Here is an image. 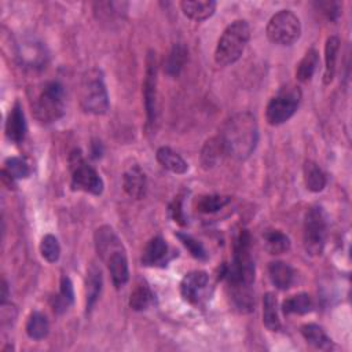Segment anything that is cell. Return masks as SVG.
Segmentation results:
<instances>
[{
  "instance_id": "cell-41",
  "label": "cell",
  "mask_w": 352,
  "mask_h": 352,
  "mask_svg": "<svg viewBox=\"0 0 352 352\" xmlns=\"http://www.w3.org/2000/svg\"><path fill=\"white\" fill-rule=\"evenodd\" d=\"M8 297V286L6 279L1 280V302H6V298Z\"/></svg>"
},
{
  "instance_id": "cell-23",
  "label": "cell",
  "mask_w": 352,
  "mask_h": 352,
  "mask_svg": "<svg viewBox=\"0 0 352 352\" xmlns=\"http://www.w3.org/2000/svg\"><path fill=\"white\" fill-rule=\"evenodd\" d=\"M126 3L120 1H99L94 4V11L98 19L103 22H114L121 19L126 12Z\"/></svg>"
},
{
  "instance_id": "cell-10",
  "label": "cell",
  "mask_w": 352,
  "mask_h": 352,
  "mask_svg": "<svg viewBox=\"0 0 352 352\" xmlns=\"http://www.w3.org/2000/svg\"><path fill=\"white\" fill-rule=\"evenodd\" d=\"M143 96L147 114V125L153 126L157 121V60L154 51H148L146 58Z\"/></svg>"
},
{
  "instance_id": "cell-20",
  "label": "cell",
  "mask_w": 352,
  "mask_h": 352,
  "mask_svg": "<svg viewBox=\"0 0 352 352\" xmlns=\"http://www.w3.org/2000/svg\"><path fill=\"white\" fill-rule=\"evenodd\" d=\"M224 155H227V153L220 136L210 138L205 142L201 150V164L204 169H210L216 166L223 160Z\"/></svg>"
},
{
  "instance_id": "cell-12",
  "label": "cell",
  "mask_w": 352,
  "mask_h": 352,
  "mask_svg": "<svg viewBox=\"0 0 352 352\" xmlns=\"http://www.w3.org/2000/svg\"><path fill=\"white\" fill-rule=\"evenodd\" d=\"M95 248L99 257L106 263V260L116 252L124 250V246L110 226H102L95 231Z\"/></svg>"
},
{
  "instance_id": "cell-5",
  "label": "cell",
  "mask_w": 352,
  "mask_h": 352,
  "mask_svg": "<svg viewBox=\"0 0 352 352\" xmlns=\"http://www.w3.org/2000/svg\"><path fill=\"white\" fill-rule=\"evenodd\" d=\"M80 104L91 114H104L109 110V95L100 70L92 69L82 77L80 87Z\"/></svg>"
},
{
  "instance_id": "cell-4",
  "label": "cell",
  "mask_w": 352,
  "mask_h": 352,
  "mask_svg": "<svg viewBox=\"0 0 352 352\" xmlns=\"http://www.w3.org/2000/svg\"><path fill=\"white\" fill-rule=\"evenodd\" d=\"M32 107L34 118L38 122L51 124L58 121L65 113V91L62 84L58 81L47 82Z\"/></svg>"
},
{
  "instance_id": "cell-6",
  "label": "cell",
  "mask_w": 352,
  "mask_h": 352,
  "mask_svg": "<svg viewBox=\"0 0 352 352\" xmlns=\"http://www.w3.org/2000/svg\"><path fill=\"white\" fill-rule=\"evenodd\" d=\"M327 238V216L320 205H314L308 209L304 217L302 242L307 253L319 256L323 253Z\"/></svg>"
},
{
  "instance_id": "cell-8",
  "label": "cell",
  "mask_w": 352,
  "mask_h": 352,
  "mask_svg": "<svg viewBox=\"0 0 352 352\" xmlns=\"http://www.w3.org/2000/svg\"><path fill=\"white\" fill-rule=\"evenodd\" d=\"M265 33L274 44L292 45L301 34V22L293 11L280 10L270 18Z\"/></svg>"
},
{
  "instance_id": "cell-26",
  "label": "cell",
  "mask_w": 352,
  "mask_h": 352,
  "mask_svg": "<svg viewBox=\"0 0 352 352\" xmlns=\"http://www.w3.org/2000/svg\"><path fill=\"white\" fill-rule=\"evenodd\" d=\"M340 48V38L337 36H330L326 40L324 45V73H323V82L327 85L333 81L336 73V60Z\"/></svg>"
},
{
  "instance_id": "cell-2",
  "label": "cell",
  "mask_w": 352,
  "mask_h": 352,
  "mask_svg": "<svg viewBox=\"0 0 352 352\" xmlns=\"http://www.w3.org/2000/svg\"><path fill=\"white\" fill-rule=\"evenodd\" d=\"M228 289L252 287L254 282V263L250 253V234L242 230L234 243V254L230 267H226L224 275Z\"/></svg>"
},
{
  "instance_id": "cell-33",
  "label": "cell",
  "mask_w": 352,
  "mask_h": 352,
  "mask_svg": "<svg viewBox=\"0 0 352 352\" xmlns=\"http://www.w3.org/2000/svg\"><path fill=\"white\" fill-rule=\"evenodd\" d=\"M74 301V290H73V283L69 279V276L63 275L60 278V290L59 294L54 297L52 300V307L54 311L60 314L63 311H66V308L69 305H72Z\"/></svg>"
},
{
  "instance_id": "cell-18",
  "label": "cell",
  "mask_w": 352,
  "mask_h": 352,
  "mask_svg": "<svg viewBox=\"0 0 352 352\" xmlns=\"http://www.w3.org/2000/svg\"><path fill=\"white\" fill-rule=\"evenodd\" d=\"M182 11L192 21H205L213 15L216 1L213 0H184L180 3Z\"/></svg>"
},
{
  "instance_id": "cell-14",
  "label": "cell",
  "mask_w": 352,
  "mask_h": 352,
  "mask_svg": "<svg viewBox=\"0 0 352 352\" xmlns=\"http://www.w3.org/2000/svg\"><path fill=\"white\" fill-rule=\"evenodd\" d=\"M168 261V245L165 239L160 235L151 238L142 254V264L146 267L164 265Z\"/></svg>"
},
{
  "instance_id": "cell-24",
  "label": "cell",
  "mask_w": 352,
  "mask_h": 352,
  "mask_svg": "<svg viewBox=\"0 0 352 352\" xmlns=\"http://www.w3.org/2000/svg\"><path fill=\"white\" fill-rule=\"evenodd\" d=\"M302 175H304V183L309 191L319 192L326 187V182H327L326 175L316 162L305 161L302 166Z\"/></svg>"
},
{
  "instance_id": "cell-29",
  "label": "cell",
  "mask_w": 352,
  "mask_h": 352,
  "mask_svg": "<svg viewBox=\"0 0 352 352\" xmlns=\"http://www.w3.org/2000/svg\"><path fill=\"white\" fill-rule=\"evenodd\" d=\"M319 63V55L315 48H309L296 69V78L301 82H307L312 78Z\"/></svg>"
},
{
  "instance_id": "cell-39",
  "label": "cell",
  "mask_w": 352,
  "mask_h": 352,
  "mask_svg": "<svg viewBox=\"0 0 352 352\" xmlns=\"http://www.w3.org/2000/svg\"><path fill=\"white\" fill-rule=\"evenodd\" d=\"M319 7V10H322V12L326 14V16L330 19V21H336L338 14H340V6L338 3H318L316 4Z\"/></svg>"
},
{
  "instance_id": "cell-36",
  "label": "cell",
  "mask_w": 352,
  "mask_h": 352,
  "mask_svg": "<svg viewBox=\"0 0 352 352\" xmlns=\"http://www.w3.org/2000/svg\"><path fill=\"white\" fill-rule=\"evenodd\" d=\"M3 170H6L15 180L16 179H26L30 175L29 165L26 164L25 160L19 158V157H10V158H7L4 161Z\"/></svg>"
},
{
  "instance_id": "cell-40",
  "label": "cell",
  "mask_w": 352,
  "mask_h": 352,
  "mask_svg": "<svg viewBox=\"0 0 352 352\" xmlns=\"http://www.w3.org/2000/svg\"><path fill=\"white\" fill-rule=\"evenodd\" d=\"M91 154H92L94 158H99L102 155V144H100V142H94L92 143Z\"/></svg>"
},
{
  "instance_id": "cell-34",
  "label": "cell",
  "mask_w": 352,
  "mask_h": 352,
  "mask_svg": "<svg viewBox=\"0 0 352 352\" xmlns=\"http://www.w3.org/2000/svg\"><path fill=\"white\" fill-rule=\"evenodd\" d=\"M231 201L227 195H202L197 201V210L202 213H214Z\"/></svg>"
},
{
  "instance_id": "cell-35",
  "label": "cell",
  "mask_w": 352,
  "mask_h": 352,
  "mask_svg": "<svg viewBox=\"0 0 352 352\" xmlns=\"http://www.w3.org/2000/svg\"><path fill=\"white\" fill-rule=\"evenodd\" d=\"M40 253L48 263L58 261L60 256V246L58 239L51 234L44 235L40 242Z\"/></svg>"
},
{
  "instance_id": "cell-13",
  "label": "cell",
  "mask_w": 352,
  "mask_h": 352,
  "mask_svg": "<svg viewBox=\"0 0 352 352\" xmlns=\"http://www.w3.org/2000/svg\"><path fill=\"white\" fill-rule=\"evenodd\" d=\"M26 135V121L23 109L19 102H15L7 116L6 136L12 143H21Z\"/></svg>"
},
{
  "instance_id": "cell-30",
  "label": "cell",
  "mask_w": 352,
  "mask_h": 352,
  "mask_svg": "<svg viewBox=\"0 0 352 352\" xmlns=\"http://www.w3.org/2000/svg\"><path fill=\"white\" fill-rule=\"evenodd\" d=\"M154 302V293L148 287L147 283L142 282L135 286L129 296V307L133 311L147 309Z\"/></svg>"
},
{
  "instance_id": "cell-32",
  "label": "cell",
  "mask_w": 352,
  "mask_h": 352,
  "mask_svg": "<svg viewBox=\"0 0 352 352\" xmlns=\"http://www.w3.org/2000/svg\"><path fill=\"white\" fill-rule=\"evenodd\" d=\"M50 331V323L38 311H34L29 315L28 322H26V334L32 340H43L47 337Z\"/></svg>"
},
{
  "instance_id": "cell-27",
  "label": "cell",
  "mask_w": 352,
  "mask_h": 352,
  "mask_svg": "<svg viewBox=\"0 0 352 352\" xmlns=\"http://www.w3.org/2000/svg\"><path fill=\"white\" fill-rule=\"evenodd\" d=\"M264 249L270 254H282L290 249V239L280 230H267L263 234Z\"/></svg>"
},
{
  "instance_id": "cell-22",
  "label": "cell",
  "mask_w": 352,
  "mask_h": 352,
  "mask_svg": "<svg viewBox=\"0 0 352 352\" xmlns=\"http://www.w3.org/2000/svg\"><path fill=\"white\" fill-rule=\"evenodd\" d=\"M157 161L168 170L182 175L186 173L188 169L187 162L183 160V157L180 154H177L176 151H173L170 147H160L157 150Z\"/></svg>"
},
{
  "instance_id": "cell-11",
  "label": "cell",
  "mask_w": 352,
  "mask_h": 352,
  "mask_svg": "<svg viewBox=\"0 0 352 352\" xmlns=\"http://www.w3.org/2000/svg\"><path fill=\"white\" fill-rule=\"evenodd\" d=\"M209 282L205 271H191L186 274L180 282V294L190 304H198L204 297Z\"/></svg>"
},
{
  "instance_id": "cell-17",
  "label": "cell",
  "mask_w": 352,
  "mask_h": 352,
  "mask_svg": "<svg viewBox=\"0 0 352 352\" xmlns=\"http://www.w3.org/2000/svg\"><path fill=\"white\" fill-rule=\"evenodd\" d=\"M268 276L272 285L279 290L289 289L294 282V271L285 261H271L268 264Z\"/></svg>"
},
{
  "instance_id": "cell-1",
  "label": "cell",
  "mask_w": 352,
  "mask_h": 352,
  "mask_svg": "<svg viewBox=\"0 0 352 352\" xmlns=\"http://www.w3.org/2000/svg\"><path fill=\"white\" fill-rule=\"evenodd\" d=\"M220 139L227 155L235 160H246L256 148L258 140V128L253 114L242 111L226 121Z\"/></svg>"
},
{
  "instance_id": "cell-16",
  "label": "cell",
  "mask_w": 352,
  "mask_h": 352,
  "mask_svg": "<svg viewBox=\"0 0 352 352\" xmlns=\"http://www.w3.org/2000/svg\"><path fill=\"white\" fill-rule=\"evenodd\" d=\"M106 264H107V268H109V272L111 275V280H113V285L116 286V289L122 287L129 279V270H128V260H126L125 249L113 253L106 260Z\"/></svg>"
},
{
  "instance_id": "cell-31",
  "label": "cell",
  "mask_w": 352,
  "mask_h": 352,
  "mask_svg": "<svg viewBox=\"0 0 352 352\" xmlns=\"http://www.w3.org/2000/svg\"><path fill=\"white\" fill-rule=\"evenodd\" d=\"M312 309V300L307 293H298L286 298L282 304L285 315H304Z\"/></svg>"
},
{
  "instance_id": "cell-19",
  "label": "cell",
  "mask_w": 352,
  "mask_h": 352,
  "mask_svg": "<svg viewBox=\"0 0 352 352\" xmlns=\"http://www.w3.org/2000/svg\"><path fill=\"white\" fill-rule=\"evenodd\" d=\"M102 271L95 264L91 263L88 271H87V280H85V298H87V311H91L98 301L100 292H102Z\"/></svg>"
},
{
  "instance_id": "cell-7",
  "label": "cell",
  "mask_w": 352,
  "mask_h": 352,
  "mask_svg": "<svg viewBox=\"0 0 352 352\" xmlns=\"http://www.w3.org/2000/svg\"><path fill=\"white\" fill-rule=\"evenodd\" d=\"M301 100V91L297 85L287 84L270 99L265 109V118L270 125H280L297 110Z\"/></svg>"
},
{
  "instance_id": "cell-9",
  "label": "cell",
  "mask_w": 352,
  "mask_h": 352,
  "mask_svg": "<svg viewBox=\"0 0 352 352\" xmlns=\"http://www.w3.org/2000/svg\"><path fill=\"white\" fill-rule=\"evenodd\" d=\"M70 170L72 182L70 186L73 190L85 191L94 195H99L103 191V180L96 172L95 168L88 165L81 155L80 150H74L70 154Z\"/></svg>"
},
{
  "instance_id": "cell-15",
  "label": "cell",
  "mask_w": 352,
  "mask_h": 352,
  "mask_svg": "<svg viewBox=\"0 0 352 352\" xmlns=\"http://www.w3.org/2000/svg\"><path fill=\"white\" fill-rule=\"evenodd\" d=\"M122 186L125 192L136 199H140L146 194L147 180L144 172L140 169L139 165H132L122 177Z\"/></svg>"
},
{
  "instance_id": "cell-28",
  "label": "cell",
  "mask_w": 352,
  "mask_h": 352,
  "mask_svg": "<svg viewBox=\"0 0 352 352\" xmlns=\"http://www.w3.org/2000/svg\"><path fill=\"white\" fill-rule=\"evenodd\" d=\"M301 334L308 344L318 349H329L331 346V338L326 334L322 326L308 323L301 326Z\"/></svg>"
},
{
  "instance_id": "cell-21",
  "label": "cell",
  "mask_w": 352,
  "mask_h": 352,
  "mask_svg": "<svg viewBox=\"0 0 352 352\" xmlns=\"http://www.w3.org/2000/svg\"><path fill=\"white\" fill-rule=\"evenodd\" d=\"M187 56L188 51L183 44H173L164 60V73L169 77H177L187 62Z\"/></svg>"
},
{
  "instance_id": "cell-25",
  "label": "cell",
  "mask_w": 352,
  "mask_h": 352,
  "mask_svg": "<svg viewBox=\"0 0 352 352\" xmlns=\"http://www.w3.org/2000/svg\"><path fill=\"white\" fill-rule=\"evenodd\" d=\"M263 323L271 331H279L282 324L278 314V301L274 293H265L263 298Z\"/></svg>"
},
{
  "instance_id": "cell-3",
  "label": "cell",
  "mask_w": 352,
  "mask_h": 352,
  "mask_svg": "<svg viewBox=\"0 0 352 352\" xmlns=\"http://www.w3.org/2000/svg\"><path fill=\"white\" fill-rule=\"evenodd\" d=\"M250 38L249 23L243 19L231 22L221 33L216 50L214 60L220 66H228L235 63L243 54L245 47Z\"/></svg>"
},
{
  "instance_id": "cell-38",
  "label": "cell",
  "mask_w": 352,
  "mask_h": 352,
  "mask_svg": "<svg viewBox=\"0 0 352 352\" xmlns=\"http://www.w3.org/2000/svg\"><path fill=\"white\" fill-rule=\"evenodd\" d=\"M183 198L182 197H176L173 199V202L169 205V213L172 216V219L180 224V226H186L187 224V220H186V216H184V212H183Z\"/></svg>"
},
{
  "instance_id": "cell-37",
  "label": "cell",
  "mask_w": 352,
  "mask_h": 352,
  "mask_svg": "<svg viewBox=\"0 0 352 352\" xmlns=\"http://www.w3.org/2000/svg\"><path fill=\"white\" fill-rule=\"evenodd\" d=\"M176 236L180 239V242L186 246V249L191 253L192 257H195L198 260H205L208 257L205 248L194 236H191L188 234H183V232H177Z\"/></svg>"
}]
</instances>
